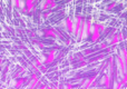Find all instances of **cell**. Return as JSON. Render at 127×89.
<instances>
[{
  "label": "cell",
  "instance_id": "obj_12",
  "mask_svg": "<svg viewBox=\"0 0 127 89\" xmlns=\"http://www.w3.org/2000/svg\"><path fill=\"white\" fill-rule=\"evenodd\" d=\"M96 25H97V27H98V29H99V31H100V33L105 31V26H104L103 24H96Z\"/></svg>",
  "mask_w": 127,
  "mask_h": 89
},
{
  "label": "cell",
  "instance_id": "obj_4",
  "mask_svg": "<svg viewBox=\"0 0 127 89\" xmlns=\"http://www.w3.org/2000/svg\"><path fill=\"white\" fill-rule=\"evenodd\" d=\"M123 39H124L123 33H122V32L116 33L115 36H113V39H112V41H110V46H114V45L118 44V42H121Z\"/></svg>",
  "mask_w": 127,
  "mask_h": 89
},
{
  "label": "cell",
  "instance_id": "obj_3",
  "mask_svg": "<svg viewBox=\"0 0 127 89\" xmlns=\"http://www.w3.org/2000/svg\"><path fill=\"white\" fill-rule=\"evenodd\" d=\"M99 37H100V31H99L98 27H97V25H93V31L92 33H90V40H92L93 42H96L97 40L99 39Z\"/></svg>",
  "mask_w": 127,
  "mask_h": 89
},
{
  "label": "cell",
  "instance_id": "obj_1",
  "mask_svg": "<svg viewBox=\"0 0 127 89\" xmlns=\"http://www.w3.org/2000/svg\"><path fill=\"white\" fill-rule=\"evenodd\" d=\"M119 58H121L122 63H123V71H124V74H127V49H126V48H123V49L121 50Z\"/></svg>",
  "mask_w": 127,
  "mask_h": 89
},
{
  "label": "cell",
  "instance_id": "obj_8",
  "mask_svg": "<svg viewBox=\"0 0 127 89\" xmlns=\"http://www.w3.org/2000/svg\"><path fill=\"white\" fill-rule=\"evenodd\" d=\"M25 3H26V13H30L32 11L35 3L31 0H25Z\"/></svg>",
  "mask_w": 127,
  "mask_h": 89
},
{
  "label": "cell",
  "instance_id": "obj_11",
  "mask_svg": "<svg viewBox=\"0 0 127 89\" xmlns=\"http://www.w3.org/2000/svg\"><path fill=\"white\" fill-rule=\"evenodd\" d=\"M122 83H123V86H127V74H124L123 78H122Z\"/></svg>",
  "mask_w": 127,
  "mask_h": 89
},
{
  "label": "cell",
  "instance_id": "obj_9",
  "mask_svg": "<svg viewBox=\"0 0 127 89\" xmlns=\"http://www.w3.org/2000/svg\"><path fill=\"white\" fill-rule=\"evenodd\" d=\"M25 81H26V79H24V78L17 79V80H16V84H15V88H20L25 84Z\"/></svg>",
  "mask_w": 127,
  "mask_h": 89
},
{
  "label": "cell",
  "instance_id": "obj_14",
  "mask_svg": "<svg viewBox=\"0 0 127 89\" xmlns=\"http://www.w3.org/2000/svg\"><path fill=\"white\" fill-rule=\"evenodd\" d=\"M122 87H123V83H122V81L119 80L118 83L116 84V86H115V89H121Z\"/></svg>",
  "mask_w": 127,
  "mask_h": 89
},
{
  "label": "cell",
  "instance_id": "obj_13",
  "mask_svg": "<svg viewBox=\"0 0 127 89\" xmlns=\"http://www.w3.org/2000/svg\"><path fill=\"white\" fill-rule=\"evenodd\" d=\"M116 2H113V3H110V4H108L107 7H106V9H107V10H113V9L115 8V7H116Z\"/></svg>",
  "mask_w": 127,
  "mask_h": 89
},
{
  "label": "cell",
  "instance_id": "obj_2",
  "mask_svg": "<svg viewBox=\"0 0 127 89\" xmlns=\"http://www.w3.org/2000/svg\"><path fill=\"white\" fill-rule=\"evenodd\" d=\"M56 54H57V50H51V51H49L48 54L45 56V59L42 62L45 63V65H50L51 62H54V60H55V57H56Z\"/></svg>",
  "mask_w": 127,
  "mask_h": 89
},
{
  "label": "cell",
  "instance_id": "obj_7",
  "mask_svg": "<svg viewBox=\"0 0 127 89\" xmlns=\"http://www.w3.org/2000/svg\"><path fill=\"white\" fill-rule=\"evenodd\" d=\"M110 80H112V75H105V76L101 78L100 83L104 84V85L106 86V88H109L110 87Z\"/></svg>",
  "mask_w": 127,
  "mask_h": 89
},
{
  "label": "cell",
  "instance_id": "obj_5",
  "mask_svg": "<svg viewBox=\"0 0 127 89\" xmlns=\"http://www.w3.org/2000/svg\"><path fill=\"white\" fill-rule=\"evenodd\" d=\"M65 27L70 33H72V31H74V20H71L70 18H66L65 19Z\"/></svg>",
  "mask_w": 127,
  "mask_h": 89
},
{
  "label": "cell",
  "instance_id": "obj_10",
  "mask_svg": "<svg viewBox=\"0 0 127 89\" xmlns=\"http://www.w3.org/2000/svg\"><path fill=\"white\" fill-rule=\"evenodd\" d=\"M94 79H95V77H92L90 79H87V80H86V83H85V85H84V88H88V87H89V86L94 83Z\"/></svg>",
  "mask_w": 127,
  "mask_h": 89
},
{
  "label": "cell",
  "instance_id": "obj_15",
  "mask_svg": "<svg viewBox=\"0 0 127 89\" xmlns=\"http://www.w3.org/2000/svg\"><path fill=\"white\" fill-rule=\"evenodd\" d=\"M65 89H72V85L68 84V85H66V86H65Z\"/></svg>",
  "mask_w": 127,
  "mask_h": 89
},
{
  "label": "cell",
  "instance_id": "obj_16",
  "mask_svg": "<svg viewBox=\"0 0 127 89\" xmlns=\"http://www.w3.org/2000/svg\"><path fill=\"white\" fill-rule=\"evenodd\" d=\"M51 89H58V87H57V86H53V87H51Z\"/></svg>",
  "mask_w": 127,
  "mask_h": 89
},
{
  "label": "cell",
  "instance_id": "obj_6",
  "mask_svg": "<svg viewBox=\"0 0 127 89\" xmlns=\"http://www.w3.org/2000/svg\"><path fill=\"white\" fill-rule=\"evenodd\" d=\"M44 35L46 37H60V35L55 29H46V30H44Z\"/></svg>",
  "mask_w": 127,
  "mask_h": 89
}]
</instances>
